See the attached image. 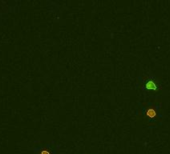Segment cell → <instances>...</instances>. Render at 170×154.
Wrapping results in <instances>:
<instances>
[{"label": "cell", "mask_w": 170, "mask_h": 154, "mask_svg": "<svg viewBox=\"0 0 170 154\" xmlns=\"http://www.w3.org/2000/svg\"><path fill=\"white\" fill-rule=\"evenodd\" d=\"M145 114H146V116L148 118H150V119H153V118L157 116V112H156V110L153 108V107H148V108H146Z\"/></svg>", "instance_id": "6da1fadb"}, {"label": "cell", "mask_w": 170, "mask_h": 154, "mask_svg": "<svg viewBox=\"0 0 170 154\" xmlns=\"http://www.w3.org/2000/svg\"><path fill=\"white\" fill-rule=\"evenodd\" d=\"M145 87L146 89H149V90H156L157 89V85L153 80H148L146 83H145Z\"/></svg>", "instance_id": "7a4b0ae2"}, {"label": "cell", "mask_w": 170, "mask_h": 154, "mask_svg": "<svg viewBox=\"0 0 170 154\" xmlns=\"http://www.w3.org/2000/svg\"><path fill=\"white\" fill-rule=\"evenodd\" d=\"M40 154H50V153H49V151H47V150H42L40 152Z\"/></svg>", "instance_id": "3957f363"}]
</instances>
